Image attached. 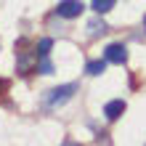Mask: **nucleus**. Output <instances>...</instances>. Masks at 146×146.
Masks as SVG:
<instances>
[{
    "label": "nucleus",
    "mask_w": 146,
    "mask_h": 146,
    "mask_svg": "<svg viewBox=\"0 0 146 146\" xmlns=\"http://www.w3.org/2000/svg\"><path fill=\"white\" fill-rule=\"evenodd\" d=\"M77 93V82H69V85H58V88H53L45 96V106H61V104H66V101H69L72 96Z\"/></svg>",
    "instance_id": "obj_1"
},
{
    "label": "nucleus",
    "mask_w": 146,
    "mask_h": 146,
    "mask_svg": "<svg viewBox=\"0 0 146 146\" xmlns=\"http://www.w3.org/2000/svg\"><path fill=\"white\" fill-rule=\"evenodd\" d=\"M82 11H85V5L80 0H61V3L56 5V13L61 16V19H77Z\"/></svg>",
    "instance_id": "obj_2"
},
{
    "label": "nucleus",
    "mask_w": 146,
    "mask_h": 146,
    "mask_svg": "<svg viewBox=\"0 0 146 146\" xmlns=\"http://www.w3.org/2000/svg\"><path fill=\"white\" fill-rule=\"evenodd\" d=\"M104 58L111 64H125L127 61V48L122 45V42H111V45H106L104 50Z\"/></svg>",
    "instance_id": "obj_3"
},
{
    "label": "nucleus",
    "mask_w": 146,
    "mask_h": 146,
    "mask_svg": "<svg viewBox=\"0 0 146 146\" xmlns=\"http://www.w3.org/2000/svg\"><path fill=\"white\" fill-rule=\"evenodd\" d=\"M122 111H125V101L122 98H114V101H109V104L104 106L106 119H119V117H122Z\"/></svg>",
    "instance_id": "obj_4"
},
{
    "label": "nucleus",
    "mask_w": 146,
    "mask_h": 146,
    "mask_svg": "<svg viewBox=\"0 0 146 146\" xmlns=\"http://www.w3.org/2000/svg\"><path fill=\"white\" fill-rule=\"evenodd\" d=\"M104 69H106V58H96V61H88V66H85V72L93 74V77H98Z\"/></svg>",
    "instance_id": "obj_5"
},
{
    "label": "nucleus",
    "mask_w": 146,
    "mask_h": 146,
    "mask_svg": "<svg viewBox=\"0 0 146 146\" xmlns=\"http://www.w3.org/2000/svg\"><path fill=\"white\" fill-rule=\"evenodd\" d=\"M93 11L96 13H106V11H111V8H114V0H93Z\"/></svg>",
    "instance_id": "obj_6"
},
{
    "label": "nucleus",
    "mask_w": 146,
    "mask_h": 146,
    "mask_svg": "<svg viewBox=\"0 0 146 146\" xmlns=\"http://www.w3.org/2000/svg\"><path fill=\"white\" fill-rule=\"evenodd\" d=\"M88 32H90V37L104 35V32H106V24H104V21H98V19H93V21L88 24Z\"/></svg>",
    "instance_id": "obj_7"
},
{
    "label": "nucleus",
    "mask_w": 146,
    "mask_h": 146,
    "mask_svg": "<svg viewBox=\"0 0 146 146\" xmlns=\"http://www.w3.org/2000/svg\"><path fill=\"white\" fill-rule=\"evenodd\" d=\"M50 45H53V40H50V37H42L40 45H37V48H40L37 53H40V56H48V53H50Z\"/></svg>",
    "instance_id": "obj_8"
},
{
    "label": "nucleus",
    "mask_w": 146,
    "mask_h": 146,
    "mask_svg": "<svg viewBox=\"0 0 146 146\" xmlns=\"http://www.w3.org/2000/svg\"><path fill=\"white\" fill-rule=\"evenodd\" d=\"M40 72L42 74H53V64L48 61V56H40Z\"/></svg>",
    "instance_id": "obj_9"
},
{
    "label": "nucleus",
    "mask_w": 146,
    "mask_h": 146,
    "mask_svg": "<svg viewBox=\"0 0 146 146\" xmlns=\"http://www.w3.org/2000/svg\"><path fill=\"white\" fill-rule=\"evenodd\" d=\"M64 146H80V143H74V141H66V143H64Z\"/></svg>",
    "instance_id": "obj_10"
},
{
    "label": "nucleus",
    "mask_w": 146,
    "mask_h": 146,
    "mask_svg": "<svg viewBox=\"0 0 146 146\" xmlns=\"http://www.w3.org/2000/svg\"><path fill=\"white\" fill-rule=\"evenodd\" d=\"M3 88H5V82H3V80H0V90H3Z\"/></svg>",
    "instance_id": "obj_11"
},
{
    "label": "nucleus",
    "mask_w": 146,
    "mask_h": 146,
    "mask_svg": "<svg viewBox=\"0 0 146 146\" xmlns=\"http://www.w3.org/2000/svg\"><path fill=\"white\" fill-rule=\"evenodd\" d=\"M143 27H146V16H143Z\"/></svg>",
    "instance_id": "obj_12"
}]
</instances>
